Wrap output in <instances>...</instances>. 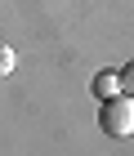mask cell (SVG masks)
<instances>
[{"mask_svg": "<svg viewBox=\"0 0 134 156\" xmlns=\"http://www.w3.org/2000/svg\"><path fill=\"white\" fill-rule=\"evenodd\" d=\"M121 94L134 98V62H125V67H121Z\"/></svg>", "mask_w": 134, "mask_h": 156, "instance_id": "4", "label": "cell"}, {"mask_svg": "<svg viewBox=\"0 0 134 156\" xmlns=\"http://www.w3.org/2000/svg\"><path fill=\"white\" fill-rule=\"evenodd\" d=\"M98 129L107 138H134V98L130 94H116L98 107Z\"/></svg>", "mask_w": 134, "mask_h": 156, "instance_id": "1", "label": "cell"}, {"mask_svg": "<svg viewBox=\"0 0 134 156\" xmlns=\"http://www.w3.org/2000/svg\"><path fill=\"white\" fill-rule=\"evenodd\" d=\"M13 67H18V54H13L9 45H0V76H9Z\"/></svg>", "mask_w": 134, "mask_h": 156, "instance_id": "3", "label": "cell"}, {"mask_svg": "<svg viewBox=\"0 0 134 156\" xmlns=\"http://www.w3.org/2000/svg\"><path fill=\"white\" fill-rule=\"evenodd\" d=\"M89 89H94V98H98V103H107V98H116V94H121V72H98Z\"/></svg>", "mask_w": 134, "mask_h": 156, "instance_id": "2", "label": "cell"}]
</instances>
